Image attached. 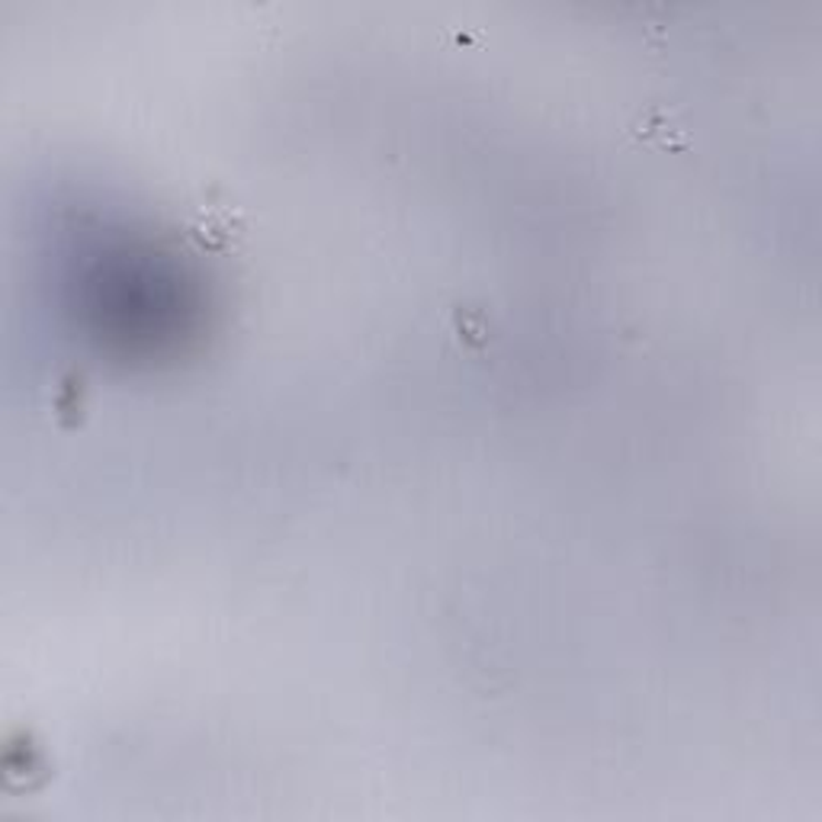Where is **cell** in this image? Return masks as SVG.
<instances>
[{
    "label": "cell",
    "instance_id": "6da1fadb",
    "mask_svg": "<svg viewBox=\"0 0 822 822\" xmlns=\"http://www.w3.org/2000/svg\"><path fill=\"white\" fill-rule=\"evenodd\" d=\"M241 232H244L241 216L229 202H206L190 226V238L202 251H229Z\"/></svg>",
    "mask_w": 822,
    "mask_h": 822
},
{
    "label": "cell",
    "instance_id": "7a4b0ae2",
    "mask_svg": "<svg viewBox=\"0 0 822 822\" xmlns=\"http://www.w3.org/2000/svg\"><path fill=\"white\" fill-rule=\"evenodd\" d=\"M629 135L636 142H659L662 149H688L684 129H678L671 122V110H666V107H649L643 117L629 125Z\"/></svg>",
    "mask_w": 822,
    "mask_h": 822
},
{
    "label": "cell",
    "instance_id": "3957f363",
    "mask_svg": "<svg viewBox=\"0 0 822 822\" xmlns=\"http://www.w3.org/2000/svg\"><path fill=\"white\" fill-rule=\"evenodd\" d=\"M87 408V383L80 380L78 373H68L55 383L52 392V415L62 425H75Z\"/></svg>",
    "mask_w": 822,
    "mask_h": 822
},
{
    "label": "cell",
    "instance_id": "277c9868",
    "mask_svg": "<svg viewBox=\"0 0 822 822\" xmlns=\"http://www.w3.org/2000/svg\"><path fill=\"white\" fill-rule=\"evenodd\" d=\"M450 328H453V335H457L467 348H472V351H479V348L489 344V318L479 313V309H470V306L453 309Z\"/></svg>",
    "mask_w": 822,
    "mask_h": 822
}]
</instances>
